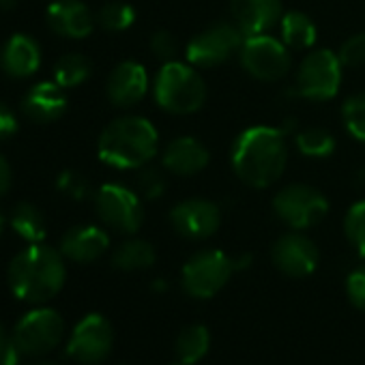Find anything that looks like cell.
Here are the masks:
<instances>
[{
  "mask_svg": "<svg viewBox=\"0 0 365 365\" xmlns=\"http://www.w3.org/2000/svg\"><path fill=\"white\" fill-rule=\"evenodd\" d=\"M344 65L337 58V52L316 50L307 54L297 71L294 93L309 101H329L339 93Z\"/></svg>",
  "mask_w": 365,
  "mask_h": 365,
  "instance_id": "ba28073f",
  "label": "cell"
},
{
  "mask_svg": "<svg viewBox=\"0 0 365 365\" xmlns=\"http://www.w3.org/2000/svg\"><path fill=\"white\" fill-rule=\"evenodd\" d=\"M65 337V318L54 307H35L26 312L14 333L11 339L20 348L24 356H41L52 352Z\"/></svg>",
  "mask_w": 365,
  "mask_h": 365,
  "instance_id": "8992f818",
  "label": "cell"
},
{
  "mask_svg": "<svg viewBox=\"0 0 365 365\" xmlns=\"http://www.w3.org/2000/svg\"><path fill=\"white\" fill-rule=\"evenodd\" d=\"M46 22L54 35L67 39H86L97 24L82 0H54L46 9Z\"/></svg>",
  "mask_w": 365,
  "mask_h": 365,
  "instance_id": "2e32d148",
  "label": "cell"
},
{
  "mask_svg": "<svg viewBox=\"0 0 365 365\" xmlns=\"http://www.w3.org/2000/svg\"><path fill=\"white\" fill-rule=\"evenodd\" d=\"M114 346V331L106 316L88 314L71 331L67 341V354L82 365L103 363Z\"/></svg>",
  "mask_w": 365,
  "mask_h": 365,
  "instance_id": "7c38bea8",
  "label": "cell"
},
{
  "mask_svg": "<svg viewBox=\"0 0 365 365\" xmlns=\"http://www.w3.org/2000/svg\"><path fill=\"white\" fill-rule=\"evenodd\" d=\"M56 190L71 200H86L91 196V182L78 170H63L56 176Z\"/></svg>",
  "mask_w": 365,
  "mask_h": 365,
  "instance_id": "1f68e13d",
  "label": "cell"
},
{
  "mask_svg": "<svg viewBox=\"0 0 365 365\" xmlns=\"http://www.w3.org/2000/svg\"><path fill=\"white\" fill-rule=\"evenodd\" d=\"M22 352H20V348L14 344V339L7 344V348L0 352V365H22Z\"/></svg>",
  "mask_w": 365,
  "mask_h": 365,
  "instance_id": "74e56055",
  "label": "cell"
},
{
  "mask_svg": "<svg viewBox=\"0 0 365 365\" xmlns=\"http://www.w3.org/2000/svg\"><path fill=\"white\" fill-rule=\"evenodd\" d=\"M230 14L245 37L269 33L284 16L282 0H230Z\"/></svg>",
  "mask_w": 365,
  "mask_h": 365,
  "instance_id": "e0dca14e",
  "label": "cell"
},
{
  "mask_svg": "<svg viewBox=\"0 0 365 365\" xmlns=\"http://www.w3.org/2000/svg\"><path fill=\"white\" fill-rule=\"evenodd\" d=\"M95 211L106 226L123 235L138 232L144 220L140 196L118 182H106L97 190Z\"/></svg>",
  "mask_w": 365,
  "mask_h": 365,
  "instance_id": "8fae6325",
  "label": "cell"
},
{
  "mask_svg": "<svg viewBox=\"0 0 365 365\" xmlns=\"http://www.w3.org/2000/svg\"><path fill=\"white\" fill-rule=\"evenodd\" d=\"M243 41L245 35L235 22H215L187 43L185 61L196 69L220 67L241 52Z\"/></svg>",
  "mask_w": 365,
  "mask_h": 365,
  "instance_id": "52a82bcc",
  "label": "cell"
},
{
  "mask_svg": "<svg viewBox=\"0 0 365 365\" xmlns=\"http://www.w3.org/2000/svg\"><path fill=\"white\" fill-rule=\"evenodd\" d=\"M180 365H182V363H180Z\"/></svg>",
  "mask_w": 365,
  "mask_h": 365,
  "instance_id": "7bdbcfd3",
  "label": "cell"
},
{
  "mask_svg": "<svg viewBox=\"0 0 365 365\" xmlns=\"http://www.w3.org/2000/svg\"><path fill=\"white\" fill-rule=\"evenodd\" d=\"M211 161V153L209 148L192 135H180L176 140H172L163 155H161V165L178 176H194L198 172H202Z\"/></svg>",
  "mask_w": 365,
  "mask_h": 365,
  "instance_id": "d6986e66",
  "label": "cell"
},
{
  "mask_svg": "<svg viewBox=\"0 0 365 365\" xmlns=\"http://www.w3.org/2000/svg\"><path fill=\"white\" fill-rule=\"evenodd\" d=\"M232 170L245 185L267 190L288 165V144L279 129L269 125L247 127L232 144Z\"/></svg>",
  "mask_w": 365,
  "mask_h": 365,
  "instance_id": "6da1fadb",
  "label": "cell"
},
{
  "mask_svg": "<svg viewBox=\"0 0 365 365\" xmlns=\"http://www.w3.org/2000/svg\"><path fill=\"white\" fill-rule=\"evenodd\" d=\"M346 294L356 309L365 312V264L356 267L346 277Z\"/></svg>",
  "mask_w": 365,
  "mask_h": 365,
  "instance_id": "e575fe53",
  "label": "cell"
},
{
  "mask_svg": "<svg viewBox=\"0 0 365 365\" xmlns=\"http://www.w3.org/2000/svg\"><path fill=\"white\" fill-rule=\"evenodd\" d=\"M11 228L20 239L31 243H43L48 230H46V217L43 213L31 205V202H18L11 213Z\"/></svg>",
  "mask_w": 365,
  "mask_h": 365,
  "instance_id": "d4e9b609",
  "label": "cell"
},
{
  "mask_svg": "<svg viewBox=\"0 0 365 365\" xmlns=\"http://www.w3.org/2000/svg\"><path fill=\"white\" fill-rule=\"evenodd\" d=\"M344 232L354 252L365 258V200H359L348 209L344 220Z\"/></svg>",
  "mask_w": 365,
  "mask_h": 365,
  "instance_id": "f546056e",
  "label": "cell"
},
{
  "mask_svg": "<svg viewBox=\"0 0 365 365\" xmlns=\"http://www.w3.org/2000/svg\"><path fill=\"white\" fill-rule=\"evenodd\" d=\"M337 58L344 67L365 65V33H356L350 39H346L337 52Z\"/></svg>",
  "mask_w": 365,
  "mask_h": 365,
  "instance_id": "d6a6232c",
  "label": "cell"
},
{
  "mask_svg": "<svg viewBox=\"0 0 365 365\" xmlns=\"http://www.w3.org/2000/svg\"><path fill=\"white\" fill-rule=\"evenodd\" d=\"M174 230L192 241H205L213 237L222 226V211L215 202L205 198H190L178 202L170 211Z\"/></svg>",
  "mask_w": 365,
  "mask_h": 365,
  "instance_id": "4fadbf2b",
  "label": "cell"
},
{
  "mask_svg": "<svg viewBox=\"0 0 365 365\" xmlns=\"http://www.w3.org/2000/svg\"><path fill=\"white\" fill-rule=\"evenodd\" d=\"M294 144L301 155L312 157V159L331 157L335 150V138L322 127H307V129L299 131L294 138Z\"/></svg>",
  "mask_w": 365,
  "mask_h": 365,
  "instance_id": "4316f807",
  "label": "cell"
},
{
  "mask_svg": "<svg viewBox=\"0 0 365 365\" xmlns=\"http://www.w3.org/2000/svg\"><path fill=\"white\" fill-rule=\"evenodd\" d=\"M135 187H138V194L146 200H155V198H161L168 182H165V174L159 170V168H153V165H142L138 168V176H135Z\"/></svg>",
  "mask_w": 365,
  "mask_h": 365,
  "instance_id": "4dcf8cb0",
  "label": "cell"
},
{
  "mask_svg": "<svg viewBox=\"0 0 365 365\" xmlns=\"http://www.w3.org/2000/svg\"><path fill=\"white\" fill-rule=\"evenodd\" d=\"M3 232H5V215L0 211V237H3Z\"/></svg>",
  "mask_w": 365,
  "mask_h": 365,
  "instance_id": "60d3db41",
  "label": "cell"
},
{
  "mask_svg": "<svg viewBox=\"0 0 365 365\" xmlns=\"http://www.w3.org/2000/svg\"><path fill=\"white\" fill-rule=\"evenodd\" d=\"M318 31L309 16L303 11H288L279 20V39L286 43L288 50H309L316 43Z\"/></svg>",
  "mask_w": 365,
  "mask_h": 365,
  "instance_id": "7402d4cb",
  "label": "cell"
},
{
  "mask_svg": "<svg viewBox=\"0 0 365 365\" xmlns=\"http://www.w3.org/2000/svg\"><path fill=\"white\" fill-rule=\"evenodd\" d=\"M155 101L161 110L170 114H194L198 112L209 95L205 78L187 61H170L159 69L153 84Z\"/></svg>",
  "mask_w": 365,
  "mask_h": 365,
  "instance_id": "277c9868",
  "label": "cell"
},
{
  "mask_svg": "<svg viewBox=\"0 0 365 365\" xmlns=\"http://www.w3.org/2000/svg\"><path fill=\"white\" fill-rule=\"evenodd\" d=\"M148 48H150L153 56L159 58V61H163V63L176 61L174 56H176V52H178V43H176L174 35L168 33V31H157V33H153Z\"/></svg>",
  "mask_w": 365,
  "mask_h": 365,
  "instance_id": "836d02e7",
  "label": "cell"
},
{
  "mask_svg": "<svg viewBox=\"0 0 365 365\" xmlns=\"http://www.w3.org/2000/svg\"><path fill=\"white\" fill-rule=\"evenodd\" d=\"M11 341V337H9V333H7V329L0 324V352H3L5 348H7V344Z\"/></svg>",
  "mask_w": 365,
  "mask_h": 365,
  "instance_id": "f35d334b",
  "label": "cell"
},
{
  "mask_svg": "<svg viewBox=\"0 0 365 365\" xmlns=\"http://www.w3.org/2000/svg\"><path fill=\"white\" fill-rule=\"evenodd\" d=\"M41 67V48L39 43L24 33H16L7 39L0 50V69L9 78L24 80L39 71Z\"/></svg>",
  "mask_w": 365,
  "mask_h": 365,
  "instance_id": "ffe728a7",
  "label": "cell"
},
{
  "mask_svg": "<svg viewBox=\"0 0 365 365\" xmlns=\"http://www.w3.org/2000/svg\"><path fill=\"white\" fill-rule=\"evenodd\" d=\"M239 58L243 69L260 82H277L286 78L292 67V56L286 43L269 33L245 37Z\"/></svg>",
  "mask_w": 365,
  "mask_h": 365,
  "instance_id": "9c48e42d",
  "label": "cell"
},
{
  "mask_svg": "<svg viewBox=\"0 0 365 365\" xmlns=\"http://www.w3.org/2000/svg\"><path fill=\"white\" fill-rule=\"evenodd\" d=\"M148 91V73L144 65L135 61H123L118 63L106 82V95L112 106L116 108H131L138 101L144 99Z\"/></svg>",
  "mask_w": 365,
  "mask_h": 365,
  "instance_id": "9a60e30c",
  "label": "cell"
},
{
  "mask_svg": "<svg viewBox=\"0 0 365 365\" xmlns=\"http://www.w3.org/2000/svg\"><path fill=\"white\" fill-rule=\"evenodd\" d=\"M275 215L292 230H307L318 226L329 213V200L314 187L297 182L284 187L273 198Z\"/></svg>",
  "mask_w": 365,
  "mask_h": 365,
  "instance_id": "30bf717a",
  "label": "cell"
},
{
  "mask_svg": "<svg viewBox=\"0 0 365 365\" xmlns=\"http://www.w3.org/2000/svg\"><path fill=\"white\" fill-rule=\"evenodd\" d=\"M110 247V237L99 226H73L61 239V254L65 260L88 264L99 260Z\"/></svg>",
  "mask_w": 365,
  "mask_h": 365,
  "instance_id": "ac0fdd59",
  "label": "cell"
},
{
  "mask_svg": "<svg viewBox=\"0 0 365 365\" xmlns=\"http://www.w3.org/2000/svg\"><path fill=\"white\" fill-rule=\"evenodd\" d=\"M93 73V65L84 54H65L54 65V82L63 88H76L84 84Z\"/></svg>",
  "mask_w": 365,
  "mask_h": 365,
  "instance_id": "484cf974",
  "label": "cell"
},
{
  "mask_svg": "<svg viewBox=\"0 0 365 365\" xmlns=\"http://www.w3.org/2000/svg\"><path fill=\"white\" fill-rule=\"evenodd\" d=\"M159 133L144 116H120L108 123L97 140V155L116 170H138L157 155Z\"/></svg>",
  "mask_w": 365,
  "mask_h": 365,
  "instance_id": "3957f363",
  "label": "cell"
},
{
  "mask_svg": "<svg viewBox=\"0 0 365 365\" xmlns=\"http://www.w3.org/2000/svg\"><path fill=\"white\" fill-rule=\"evenodd\" d=\"M155 260H157L155 247L144 239H129V241L120 243L112 256V264L125 273L146 271L155 264Z\"/></svg>",
  "mask_w": 365,
  "mask_h": 365,
  "instance_id": "603a6c76",
  "label": "cell"
},
{
  "mask_svg": "<svg viewBox=\"0 0 365 365\" xmlns=\"http://www.w3.org/2000/svg\"><path fill=\"white\" fill-rule=\"evenodd\" d=\"M211 348V333L205 324H190L176 337V356L182 365H196Z\"/></svg>",
  "mask_w": 365,
  "mask_h": 365,
  "instance_id": "cb8c5ba5",
  "label": "cell"
},
{
  "mask_svg": "<svg viewBox=\"0 0 365 365\" xmlns=\"http://www.w3.org/2000/svg\"><path fill=\"white\" fill-rule=\"evenodd\" d=\"M235 271H241L239 258H230L222 250H202L182 267L180 286L194 299H211L230 282Z\"/></svg>",
  "mask_w": 365,
  "mask_h": 365,
  "instance_id": "5b68a950",
  "label": "cell"
},
{
  "mask_svg": "<svg viewBox=\"0 0 365 365\" xmlns=\"http://www.w3.org/2000/svg\"><path fill=\"white\" fill-rule=\"evenodd\" d=\"M20 129V123H18V116L14 114V110L0 101V142L3 140H9L11 135H16Z\"/></svg>",
  "mask_w": 365,
  "mask_h": 365,
  "instance_id": "d590c367",
  "label": "cell"
},
{
  "mask_svg": "<svg viewBox=\"0 0 365 365\" xmlns=\"http://www.w3.org/2000/svg\"><path fill=\"white\" fill-rule=\"evenodd\" d=\"M341 116H344V125L346 131L359 140L365 142V93H354L344 101L341 108Z\"/></svg>",
  "mask_w": 365,
  "mask_h": 365,
  "instance_id": "f1b7e54d",
  "label": "cell"
},
{
  "mask_svg": "<svg viewBox=\"0 0 365 365\" xmlns=\"http://www.w3.org/2000/svg\"><path fill=\"white\" fill-rule=\"evenodd\" d=\"M95 20L108 33H123L133 26L135 9L127 3H108L97 11Z\"/></svg>",
  "mask_w": 365,
  "mask_h": 365,
  "instance_id": "83f0119b",
  "label": "cell"
},
{
  "mask_svg": "<svg viewBox=\"0 0 365 365\" xmlns=\"http://www.w3.org/2000/svg\"><path fill=\"white\" fill-rule=\"evenodd\" d=\"M14 185V170H11V163L0 155V198H3Z\"/></svg>",
  "mask_w": 365,
  "mask_h": 365,
  "instance_id": "8d00e7d4",
  "label": "cell"
},
{
  "mask_svg": "<svg viewBox=\"0 0 365 365\" xmlns=\"http://www.w3.org/2000/svg\"><path fill=\"white\" fill-rule=\"evenodd\" d=\"M18 3H20V0H0V9H3V11H9V9H14Z\"/></svg>",
  "mask_w": 365,
  "mask_h": 365,
  "instance_id": "ab89813d",
  "label": "cell"
},
{
  "mask_svg": "<svg viewBox=\"0 0 365 365\" xmlns=\"http://www.w3.org/2000/svg\"><path fill=\"white\" fill-rule=\"evenodd\" d=\"M67 279L65 256L46 243L24 247L7 269V282L16 299L24 303H46L54 299Z\"/></svg>",
  "mask_w": 365,
  "mask_h": 365,
  "instance_id": "7a4b0ae2",
  "label": "cell"
},
{
  "mask_svg": "<svg viewBox=\"0 0 365 365\" xmlns=\"http://www.w3.org/2000/svg\"><path fill=\"white\" fill-rule=\"evenodd\" d=\"M33 365H61L56 361H39V363H33Z\"/></svg>",
  "mask_w": 365,
  "mask_h": 365,
  "instance_id": "b9f144b4",
  "label": "cell"
},
{
  "mask_svg": "<svg viewBox=\"0 0 365 365\" xmlns=\"http://www.w3.org/2000/svg\"><path fill=\"white\" fill-rule=\"evenodd\" d=\"M67 110V95L65 88L52 82H37L26 91L22 97V112L33 123L46 125L58 120Z\"/></svg>",
  "mask_w": 365,
  "mask_h": 365,
  "instance_id": "44dd1931",
  "label": "cell"
},
{
  "mask_svg": "<svg viewBox=\"0 0 365 365\" xmlns=\"http://www.w3.org/2000/svg\"><path fill=\"white\" fill-rule=\"evenodd\" d=\"M273 264L288 277H307L316 271L320 254L312 239L292 230L279 237L271 250Z\"/></svg>",
  "mask_w": 365,
  "mask_h": 365,
  "instance_id": "5bb4252c",
  "label": "cell"
}]
</instances>
